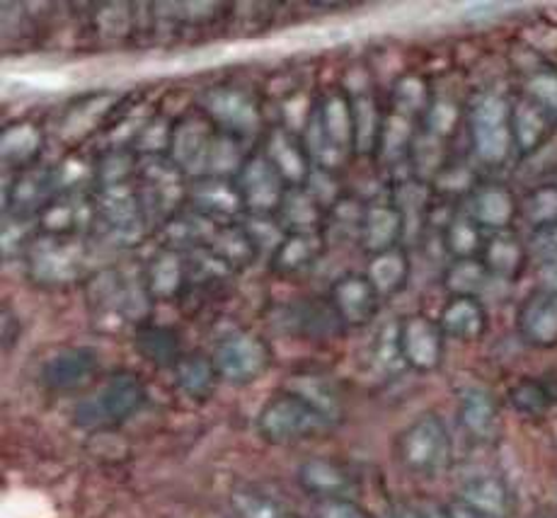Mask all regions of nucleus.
Wrapping results in <instances>:
<instances>
[{
	"label": "nucleus",
	"instance_id": "obj_1",
	"mask_svg": "<svg viewBox=\"0 0 557 518\" xmlns=\"http://www.w3.org/2000/svg\"><path fill=\"white\" fill-rule=\"evenodd\" d=\"M332 424H335L332 419H327L313 403H308L296 391L274 395L262 407L260 419H257L260 434L276 446H288L298 444V441L323 436Z\"/></svg>",
	"mask_w": 557,
	"mask_h": 518
},
{
	"label": "nucleus",
	"instance_id": "obj_2",
	"mask_svg": "<svg viewBox=\"0 0 557 518\" xmlns=\"http://www.w3.org/2000/svg\"><path fill=\"white\" fill-rule=\"evenodd\" d=\"M146 403V391L134 373H114L90 397L78 403L73 419L81 429H112L124 424Z\"/></svg>",
	"mask_w": 557,
	"mask_h": 518
},
{
	"label": "nucleus",
	"instance_id": "obj_3",
	"mask_svg": "<svg viewBox=\"0 0 557 518\" xmlns=\"http://www.w3.org/2000/svg\"><path fill=\"white\" fill-rule=\"evenodd\" d=\"M398 458L405 470L436 478L451 462V436L438 415H422L398 436Z\"/></svg>",
	"mask_w": 557,
	"mask_h": 518
},
{
	"label": "nucleus",
	"instance_id": "obj_4",
	"mask_svg": "<svg viewBox=\"0 0 557 518\" xmlns=\"http://www.w3.org/2000/svg\"><path fill=\"white\" fill-rule=\"evenodd\" d=\"M470 132H473L475 153L487 165H502L513 148L511 132V107L499 95H485L473 107L470 116Z\"/></svg>",
	"mask_w": 557,
	"mask_h": 518
},
{
	"label": "nucleus",
	"instance_id": "obj_5",
	"mask_svg": "<svg viewBox=\"0 0 557 518\" xmlns=\"http://www.w3.org/2000/svg\"><path fill=\"white\" fill-rule=\"evenodd\" d=\"M213 366L223 381L233 385H248L257 381L270 366V349L267 344L250 332H235L213 351Z\"/></svg>",
	"mask_w": 557,
	"mask_h": 518
},
{
	"label": "nucleus",
	"instance_id": "obj_6",
	"mask_svg": "<svg viewBox=\"0 0 557 518\" xmlns=\"http://www.w3.org/2000/svg\"><path fill=\"white\" fill-rule=\"evenodd\" d=\"M98 371V351L88 347H63L41 363V383L53 393H69L88 385Z\"/></svg>",
	"mask_w": 557,
	"mask_h": 518
},
{
	"label": "nucleus",
	"instance_id": "obj_7",
	"mask_svg": "<svg viewBox=\"0 0 557 518\" xmlns=\"http://www.w3.org/2000/svg\"><path fill=\"white\" fill-rule=\"evenodd\" d=\"M405 361L417 371H434L444 356V332L438 322L414 316L400 328Z\"/></svg>",
	"mask_w": 557,
	"mask_h": 518
},
{
	"label": "nucleus",
	"instance_id": "obj_8",
	"mask_svg": "<svg viewBox=\"0 0 557 518\" xmlns=\"http://www.w3.org/2000/svg\"><path fill=\"white\" fill-rule=\"evenodd\" d=\"M519 332L533 347H557V291L539 288L523 300L519 310Z\"/></svg>",
	"mask_w": 557,
	"mask_h": 518
},
{
	"label": "nucleus",
	"instance_id": "obj_9",
	"mask_svg": "<svg viewBox=\"0 0 557 518\" xmlns=\"http://www.w3.org/2000/svg\"><path fill=\"white\" fill-rule=\"evenodd\" d=\"M460 424L478 441H492L499 427V409L495 397L485 387H466L458 403Z\"/></svg>",
	"mask_w": 557,
	"mask_h": 518
},
{
	"label": "nucleus",
	"instance_id": "obj_10",
	"mask_svg": "<svg viewBox=\"0 0 557 518\" xmlns=\"http://www.w3.org/2000/svg\"><path fill=\"white\" fill-rule=\"evenodd\" d=\"M438 325H442L444 337L458 342H475L487 330V312L473 296H454L446 304Z\"/></svg>",
	"mask_w": 557,
	"mask_h": 518
},
{
	"label": "nucleus",
	"instance_id": "obj_11",
	"mask_svg": "<svg viewBox=\"0 0 557 518\" xmlns=\"http://www.w3.org/2000/svg\"><path fill=\"white\" fill-rule=\"evenodd\" d=\"M458 502L485 518H507L511 506L507 484L495 474H478V478L463 482Z\"/></svg>",
	"mask_w": 557,
	"mask_h": 518
},
{
	"label": "nucleus",
	"instance_id": "obj_12",
	"mask_svg": "<svg viewBox=\"0 0 557 518\" xmlns=\"http://www.w3.org/2000/svg\"><path fill=\"white\" fill-rule=\"evenodd\" d=\"M379 291L371 279L347 276L335 286V308L351 325H363L379 308Z\"/></svg>",
	"mask_w": 557,
	"mask_h": 518
},
{
	"label": "nucleus",
	"instance_id": "obj_13",
	"mask_svg": "<svg viewBox=\"0 0 557 518\" xmlns=\"http://www.w3.org/2000/svg\"><path fill=\"white\" fill-rule=\"evenodd\" d=\"M240 194L252 209H274L278 199H282V172L274 168V163H267V160H252L243 170Z\"/></svg>",
	"mask_w": 557,
	"mask_h": 518
},
{
	"label": "nucleus",
	"instance_id": "obj_14",
	"mask_svg": "<svg viewBox=\"0 0 557 518\" xmlns=\"http://www.w3.org/2000/svg\"><path fill=\"white\" fill-rule=\"evenodd\" d=\"M550 114L535 100H521L517 107H511V132H513V146L521 153H533L535 148L548 138L553 128Z\"/></svg>",
	"mask_w": 557,
	"mask_h": 518
},
{
	"label": "nucleus",
	"instance_id": "obj_15",
	"mask_svg": "<svg viewBox=\"0 0 557 518\" xmlns=\"http://www.w3.org/2000/svg\"><path fill=\"white\" fill-rule=\"evenodd\" d=\"M517 215V201L507 187L490 185L475 192L473 197V221L480 229H507Z\"/></svg>",
	"mask_w": 557,
	"mask_h": 518
},
{
	"label": "nucleus",
	"instance_id": "obj_16",
	"mask_svg": "<svg viewBox=\"0 0 557 518\" xmlns=\"http://www.w3.org/2000/svg\"><path fill=\"white\" fill-rule=\"evenodd\" d=\"M209 112L235 132H255L257 126V110L255 104L238 90H213L207 97Z\"/></svg>",
	"mask_w": 557,
	"mask_h": 518
},
{
	"label": "nucleus",
	"instance_id": "obj_17",
	"mask_svg": "<svg viewBox=\"0 0 557 518\" xmlns=\"http://www.w3.org/2000/svg\"><path fill=\"white\" fill-rule=\"evenodd\" d=\"M298 480H301L308 492H313L325 499H342V494L349 490L347 472L339 466L323 458H310L298 468Z\"/></svg>",
	"mask_w": 557,
	"mask_h": 518
},
{
	"label": "nucleus",
	"instance_id": "obj_18",
	"mask_svg": "<svg viewBox=\"0 0 557 518\" xmlns=\"http://www.w3.org/2000/svg\"><path fill=\"white\" fill-rule=\"evenodd\" d=\"M177 385L182 393H187L191 400H207L216 385V366L201 354L182 356L175 366Z\"/></svg>",
	"mask_w": 557,
	"mask_h": 518
},
{
	"label": "nucleus",
	"instance_id": "obj_19",
	"mask_svg": "<svg viewBox=\"0 0 557 518\" xmlns=\"http://www.w3.org/2000/svg\"><path fill=\"white\" fill-rule=\"evenodd\" d=\"M136 349L138 354L146 356L148 361H153L158 366H177V361L182 359L177 334L170 328L160 325H148L138 330Z\"/></svg>",
	"mask_w": 557,
	"mask_h": 518
},
{
	"label": "nucleus",
	"instance_id": "obj_20",
	"mask_svg": "<svg viewBox=\"0 0 557 518\" xmlns=\"http://www.w3.org/2000/svg\"><path fill=\"white\" fill-rule=\"evenodd\" d=\"M509 403L521 415L539 417L545 415L557 403V391L550 381H541V378H529V381L517 383L509 391Z\"/></svg>",
	"mask_w": 557,
	"mask_h": 518
},
{
	"label": "nucleus",
	"instance_id": "obj_21",
	"mask_svg": "<svg viewBox=\"0 0 557 518\" xmlns=\"http://www.w3.org/2000/svg\"><path fill=\"white\" fill-rule=\"evenodd\" d=\"M523 262H527V252L517 237L497 235L485 250V267L492 276L513 279L521 272Z\"/></svg>",
	"mask_w": 557,
	"mask_h": 518
},
{
	"label": "nucleus",
	"instance_id": "obj_22",
	"mask_svg": "<svg viewBox=\"0 0 557 518\" xmlns=\"http://www.w3.org/2000/svg\"><path fill=\"white\" fill-rule=\"evenodd\" d=\"M403 215L398 209L379 207L371 209L367 215V247L373 252H388L393 250L395 237L400 235Z\"/></svg>",
	"mask_w": 557,
	"mask_h": 518
},
{
	"label": "nucleus",
	"instance_id": "obj_23",
	"mask_svg": "<svg viewBox=\"0 0 557 518\" xmlns=\"http://www.w3.org/2000/svg\"><path fill=\"white\" fill-rule=\"evenodd\" d=\"M318 126L323 128L327 141L332 148H347L351 136H355V114L349 112L347 102L342 97H332V100L323 107V114L318 119Z\"/></svg>",
	"mask_w": 557,
	"mask_h": 518
},
{
	"label": "nucleus",
	"instance_id": "obj_24",
	"mask_svg": "<svg viewBox=\"0 0 557 518\" xmlns=\"http://www.w3.org/2000/svg\"><path fill=\"white\" fill-rule=\"evenodd\" d=\"M407 272H410V267H407L405 255L400 250H388L373 259L369 279L381 296H388L405 284Z\"/></svg>",
	"mask_w": 557,
	"mask_h": 518
},
{
	"label": "nucleus",
	"instance_id": "obj_25",
	"mask_svg": "<svg viewBox=\"0 0 557 518\" xmlns=\"http://www.w3.org/2000/svg\"><path fill=\"white\" fill-rule=\"evenodd\" d=\"M492 274L487 272L485 262H478V259H456V264L448 269L446 284L454 291V296H473L487 286V279Z\"/></svg>",
	"mask_w": 557,
	"mask_h": 518
},
{
	"label": "nucleus",
	"instance_id": "obj_26",
	"mask_svg": "<svg viewBox=\"0 0 557 518\" xmlns=\"http://www.w3.org/2000/svg\"><path fill=\"white\" fill-rule=\"evenodd\" d=\"M523 213L535 229L550 231L557 225V185H543L529 194L523 201Z\"/></svg>",
	"mask_w": 557,
	"mask_h": 518
},
{
	"label": "nucleus",
	"instance_id": "obj_27",
	"mask_svg": "<svg viewBox=\"0 0 557 518\" xmlns=\"http://www.w3.org/2000/svg\"><path fill=\"white\" fill-rule=\"evenodd\" d=\"M446 245L458 259H473L480 250V225L473 221V215H458L451 221L446 231Z\"/></svg>",
	"mask_w": 557,
	"mask_h": 518
},
{
	"label": "nucleus",
	"instance_id": "obj_28",
	"mask_svg": "<svg viewBox=\"0 0 557 518\" xmlns=\"http://www.w3.org/2000/svg\"><path fill=\"white\" fill-rule=\"evenodd\" d=\"M233 506L240 518H294L288 516L270 496L255 490H240L233 494Z\"/></svg>",
	"mask_w": 557,
	"mask_h": 518
},
{
	"label": "nucleus",
	"instance_id": "obj_29",
	"mask_svg": "<svg viewBox=\"0 0 557 518\" xmlns=\"http://www.w3.org/2000/svg\"><path fill=\"white\" fill-rule=\"evenodd\" d=\"M272 158H274V168L282 172V177L298 182L306 175V158L301 156V150L296 148L294 141H288L286 136L276 134L272 141Z\"/></svg>",
	"mask_w": 557,
	"mask_h": 518
},
{
	"label": "nucleus",
	"instance_id": "obj_30",
	"mask_svg": "<svg viewBox=\"0 0 557 518\" xmlns=\"http://www.w3.org/2000/svg\"><path fill=\"white\" fill-rule=\"evenodd\" d=\"M298 395H304L308 403H313L320 412H323L327 419L335 422L337 412H339V403H337V395L332 391L330 383H325L323 378H301L298 385L294 387Z\"/></svg>",
	"mask_w": 557,
	"mask_h": 518
},
{
	"label": "nucleus",
	"instance_id": "obj_31",
	"mask_svg": "<svg viewBox=\"0 0 557 518\" xmlns=\"http://www.w3.org/2000/svg\"><path fill=\"white\" fill-rule=\"evenodd\" d=\"M39 148V134L29 124L13 126L3 134V158L13 163H23L29 156H35Z\"/></svg>",
	"mask_w": 557,
	"mask_h": 518
},
{
	"label": "nucleus",
	"instance_id": "obj_32",
	"mask_svg": "<svg viewBox=\"0 0 557 518\" xmlns=\"http://www.w3.org/2000/svg\"><path fill=\"white\" fill-rule=\"evenodd\" d=\"M405 361L403 354V340H400V328L388 325L381 332V340L376 344V369L393 373L395 369H400Z\"/></svg>",
	"mask_w": 557,
	"mask_h": 518
},
{
	"label": "nucleus",
	"instance_id": "obj_33",
	"mask_svg": "<svg viewBox=\"0 0 557 518\" xmlns=\"http://www.w3.org/2000/svg\"><path fill=\"white\" fill-rule=\"evenodd\" d=\"M531 100L539 102L557 124V71H539L529 81Z\"/></svg>",
	"mask_w": 557,
	"mask_h": 518
},
{
	"label": "nucleus",
	"instance_id": "obj_34",
	"mask_svg": "<svg viewBox=\"0 0 557 518\" xmlns=\"http://www.w3.org/2000/svg\"><path fill=\"white\" fill-rule=\"evenodd\" d=\"M376 126H379V119H376V112H373V102L359 100L355 110V138H357L359 150H369L373 141H376V134H379Z\"/></svg>",
	"mask_w": 557,
	"mask_h": 518
},
{
	"label": "nucleus",
	"instance_id": "obj_35",
	"mask_svg": "<svg viewBox=\"0 0 557 518\" xmlns=\"http://www.w3.org/2000/svg\"><path fill=\"white\" fill-rule=\"evenodd\" d=\"M180 262L175 255H163L153 264V274H151V286L156 294L160 296H170L175 294L180 286Z\"/></svg>",
	"mask_w": 557,
	"mask_h": 518
},
{
	"label": "nucleus",
	"instance_id": "obj_36",
	"mask_svg": "<svg viewBox=\"0 0 557 518\" xmlns=\"http://www.w3.org/2000/svg\"><path fill=\"white\" fill-rule=\"evenodd\" d=\"M313 240H310L308 235H294L292 240H286V245L278 250V269L292 272V269L308 264V259L313 257Z\"/></svg>",
	"mask_w": 557,
	"mask_h": 518
},
{
	"label": "nucleus",
	"instance_id": "obj_37",
	"mask_svg": "<svg viewBox=\"0 0 557 518\" xmlns=\"http://www.w3.org/2000/svg\"><path fill=\"white\" fill-rule=\"evenodd\" d=\"M207 138L199 132V128H185L177 141V156L182 163L195 165L197 160H203V153H207Z\"/></svg>",
	"mask_w": 557,
	"mask_h": 518
},
{
	"label": "nucleus",
	"instance_id": "obj_38",
	"mask_svg": "<svg viewBox=\"0 0 557 518\" xmlns=\"http://www.w3.org/2000/svg\"><path fill=\"white\" fill-rule=\"evenodd\" d=\"M458 124V107L454 102H436L430 110V128L434 136H451Z\"/></svg>",
	"mask_w": 557,
	"mask_h": 518
},
{
	"label": "nucleus",
	"instance_id": "obj_39",
	"mask_svg": "<svg viewBox=\"0 0 557 518\" xmlns=\"http://www.w3.org/2000/svg\"><path fill=\"white\" fill-rule=\"evenodd\" d=\"M395 100H398V104L407 112L420 110V107H424V102H426L424 83L417 81V78H405L398 85V90H395Z\"/></svg>",
	"mask_w": 557,
	"mask_h": 518
},
{
	"label": "nucleus",
	"instance_id": "obj_40",
	"mask_svg": "<svg viewBox=\"0 0 557 518\" xmlns=\"http://www.w3.org/2000/svg\"><path fill=\"white\" fill-rule=\"evenodd\" d=\"M315 518H369L367 511L347 499H325L318 506Z\"/></svg>",
	"mask_w": 557,
	"mask_h": 518
},
{
	"label": "nucleus",
	"instance_id": "obj_41",
	"mask_svg": "<svg viewBox=\"0 0 557 518\" xmlns=\"http://www.w3.org/2000/svg\"><path fill=\"white\" fill-rule=\"evenodd\" d=\"M541 279H543V286L541 288L557 291V255L550 257L548 262L541 267Z\"/></svg>",
	"mask_w": 557,
	"mask_h": 518
},
{
	"label": "nucleus",
	"instance_id": "obj_42",
	"mask_svg": "<svg viewBox=\"0 0 557 518\" xmlns=\"http://www.w3.org/2000/svg\"><path fill=\"white\" fill-rule=\"evenodd\" d=\"M448 514H451V518H485L482 514L468 509V506L460 504V502H456L454 506H448Z\"/></svg>",
	"mask_w": 557,
	"mask_h": 518
},
{
	"label": "nucleus",
	"instance_id": "obj_43",
	"mask_svg": "<svg viewBox=\"0 0 557 518\" xmlns=\"http://www.w3.org/2000/svg\"><path fill=\"white\" fill-rule=\"evenodd\" d=\"M548 237H550V243H553V247L557 250V225H553V229L548 231Z\"/></svg>",
	"mask_w": 557,
	"mask_h": 518
},
{
	"label": "nucleus",
	"instance_id": "obj_44",
	"mask_svg": "<svg viewBox=\"0 0 557 518\" xmlns=\"http://www.w3.org/2000/svg\"><path fill=\"white\" fill-rule=\"evenodd\" d=\"M543 518H555V516H543Z\"/></svg>",
	"mask_w": 557,
	"mask_h": 518
}]
</instances>
